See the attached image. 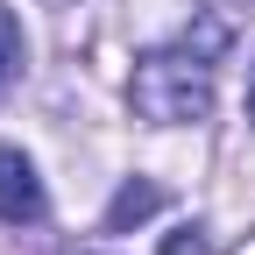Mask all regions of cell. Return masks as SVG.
I'll return each mask as SVG.
<instances>
[{
  "mask_svg": "<svg viewBox=\"0 0 255 255\" xmlns=\"http://www.w3.org/2000/svg\"><path fill=\"white\" fill-rule=\"evenodd\" d=\"M128 100H135L142 121L156 128H191L213 114V57L199 50H149L135 57V78H128Z\"/></svg>",
  "mask_w": 255,
  "mask_h": 255,
  "instance_id": "obj_1",
  "label": "cell"
},
{
  "mask_svg": "<svg viewBox=\"0 0 255 255\" xmlns=\"http://www.w3.org/2000/svg\"><path fill=\"white\" fill-rule=\"evenodd\" d=\"M43 177H36V163H28L21 149H0V220L7 227H36L43 220Z\"/></svg>",
  "mask_w": 255,
  "mask_h": 255,
  "instance_id": "obj_2",
  "label": "cell"
},
{
  "mask_svg": "<svg viewBox=\"0 0 255 255\" xmlns=\"http://www.w3.org/2000/svg\"><path fill=\"white\" fill-rule=\"evenodd\" d=\"M149 213H163V184H156V177H128V184L114 191V206H107V234L142 227Z\"/></svg>",
  "mask_w": 255,
  "mask_h": 255,
  "instance_id": "obj_3",
  "label": "cell"
},
{
  "mask_svg": "<svg viewBox=\"0 0 255 255\" xmlns=\"http://www.w3.org/2000/svg\"><path fill=\"white\" fill-rule=\"evenodd\" d=\"M163 255H213V234L184 220V227H170V234H163Z\"/></svg>",
  "mask_w": 255,
  "mask_h": 255,
  "instance_id": "obj_4",
  "label": "cell"
},
{
  "mask_svg": "<svg viewBox=\"0 0 255 255\" xmlns=\"http://www.w3.org/2000/svg\"><path fill=\"white\" fill-rule=\"evenodd\" d=\"M21 71V21L0 7V78H14Z\"/></svg>",
  "mask_w": 255,
  "mask_h": 255,
  "instance_id": "obj_5",
  "label": "cell"
},
{
  "mask_svg": "<svg viewBox=\"0 0 255 255\" xmlns=\"http://www.w3.org/2000/svg\"><path fill=\"white\" fill-rule=\"evenodd\" d=\"M213 7H227V14H241V7H255V0H213Z\"/></svg>",
  "mask_w": 255,
  "mask_h": 255,
  "instance_id": "obj_6",
  "label": "cell"
},
{
  "mask_svg": "<svg viewBox=\"0 0 255 255\" xmlns=\"http://www.w3.org/2000/svg\"><path fill=\"white\" fill-rule=\"evenodd\" d=\"M248 121H255V64H248Z\"/></svg>",
  "mask_w": 255,
  "mask_h": 255,
  "instance_id": "obj_7",
  "label": "cell"
}]
</instances>
